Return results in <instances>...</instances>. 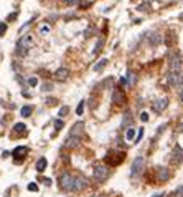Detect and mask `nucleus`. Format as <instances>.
I'll return each instance as SVG.
<instances>
[{"mask_svg": "<svg viewBox=\"0 0 183 197\" xmlns=\"http://www.w3.org/2000/svg\"><path fill=\"white\" fill-rule=\"evenodd\" d=\"M182 78L183 76L180 71H170L167 76V81H168L170 86H178V84H182Z\"/></svg>", "mask_w": 183, "mask_h": 197, "instance_id": "nucleus-6", "label": "nucleus"}, {"mask_svg": "<svg viewBox=\"0 0 183 197\" xmlns=\"http://www.w3.org/2000/svg\"><path fill=\"white\" fill-rule=\"evenodd\" d=\"M142 136H144V129H139V136H137V139H135V144L142 139Z\"/></svg>", "mask_w": 183, "mask_h": 197, "instance_id": "nucleus-36", "label": "nucleus"}, {"mask_svg": "<svg viewBox=\"0 0 183 197\" xmlns=\"http://www.w3.org/2000/svg\"><path fill=\"white\" fill-rule=\"evenodd\" d=\"M5 32H7V23H0V37L5 35Z\"/></svg>", "mask_w": 183, "mask_h": 197, "instance_id": "nucleus-30", "label": "nucleus"}, {"mask_svg": "<svg viewBox=\"0 0 183 197\" xmlns=\"http://www.w3.org/2000/svg\"><path fill=\"white\" fill-rule=\"evenodd\" d=\"M91 197H102V196H99V194H97V196H91Z\"/></svg>", "mask_w": 183, "mask_h": 197, "instance_id": "nucleus-44", "label": "nucleus"}, {"mask_svg": "<svg viewBox=\"0 0 183 197\" xmlns=\"http://www.w3.org/2000/svg\"><path fill=\"white\" fill-rule=\"evenodd\" d=\"M154 197H163V196H162V194H155Z\"/></svg>", "mask_w": 183, "mask_h": 197, "instance_id": "nucleus-42", "label": "nucleus"}, {"mask_svg": "<svg viewBox=\"0 0 183 197\" xmlns=\"http://www.w3.org/2000/svg\"><path fill=\"white\" fill-rule=\"evenodd\" d=\"M145 9H150L149 4H144V5H140V7H139V10H140V12H145Z\"/></svg>", "mask_w": 183, "mask_h": 197, "instance_id": "nucleus-37", "label": "nucleus"}, {"mask_svg": "<svg viewBox=\"0 0 183 197\" xmlns=\"http://www.w3.org/2000/svg\"><path fill=\"white\" fill-rule=\"evenodd\" d=\"M36 83H38L36 78H30V80H28V84H30V86H36Z\"/></svg>", "mask_w": 183, "mask_h": 197, "instance_id": "nucleus-35", "label": "nucleus"}, {"mask_svg": "<svg viewBox=\"0 0 183 197\" xmlns=\"http://www.w3.org/2000/svg\"><path fill=\"white\" fill-rule=\"evenodd\" d=\"M124 101H125L124 93H122L121 89H114V93H112V103H116V105H122Z\"/></svg>", "mask_w": 183, "mask_h": 197, "instance_id": "nucleus-16", "label": "nucleus"}, {"mask_svg": "<svg viewBox=\"0 0 183 197\" xmlns=\"http://www.w3.org/2000/svg\"><path fill=\"white\" fill-rule=\"evenodd\" d=\"M92 176L97 182H104L109 176V167L107 166H102V164H97L94 166V171H92Z\"/></svg>", "mask_w": 183, "mask_h": 197, "instance_id": "nucleus-2", "label": "nucleus"}, {"mask_svg": "<svg viewBox=\"0 0 183 197\" xmlns=\"http://www.w3.org/2000/svg\"><path fill=\"white\" fill-rule=\"evenodd\" d=\"M73 180H74V177L71 176L69 172H64V174H61V177H59V187H61L63 191H68V192H71Z\"/></svg>", "mask_w": 183, "mask_h": 197, "instance_id": "nucleus-4", "label": "nucleus"}, {"mask_svg": "<svg viewBox=\"0 0 183 197\" xmlns=\"http://www.w3.org/2000/svg\"><path fill=\"white\" fill-rule=\"evenodd\" d=\"M68 111H69V108H68V106H63V108L61 109H59V113H58V116H66V114H68Z\"/></svg>", "mask_w": 183, "mask_h": 197, "instance_id": "nucleus-28", "label": "nucleus"}, {"mask_svg": "<svg viewBox=\"0 0 183 197\" xmlns=\"http://www.w3.org/2000/svg\"><path fill=\"white\" fill-rule=\"evenodd\" d=\"M86 185H87V182H86L84 177H74V180H73V187H71V192H79V191H83Z\"/></svg>", "mask_w": 183, "mask_h": 197, "instance_id": "nucleus-9", "label": "nucleus"}, {"mask_svg": "<svg viewBox=\"0 0 183 197\" xmlns=\"http://www.w3.org/2000/svg\"><path fill=\"white\" fill-rule=\"evenodd\" d=\"M46 105H48V106L56 105V100H54V98H46Z\"/></svg>", "mask_w": 183, "mask_h": 197, "instance_id": "nucleus-33", "label": "nucleus"}, {"mask_svg": "<svg viewBox=\"0 0 183 197\" xmlns=\"http://www.w3.org/2000/svg\"><path fill=\"white\" fill-rule=\"evenodd\" d=\"M132 123V116H130V111H125L124 119H122V128H127V126Z\"/></svg>", "mask_w": 183, "mask_h": 197, "instance_id": "nucleus-19", "label": "nucleus"}, {"mask_svg": "<svg viewBox=\"0 0 183 197\" xmlns=\"http://www.w3.org/2000/svg\"><path fill=\"white\" fill-rule=\"evenodd\" d=\"M84 103H86V101H79L78 108H76V114H78V116H81V114L84 113Z\"/></svg>", "mask_w": 183, "mask_h": 197, "instance_id": "nucleus-24", "label": "nucleus"}, {"mask_svg": "<svg viewBox=\"0 0 183 197\" xmlns=\"http://www.w3.org/2000/svg\"><path fill=\"white\" fill-rule=\"evenodd\" d=\"M83 133H84V123L83 121H78L76 124H73V128H71V131H69V136L79 138Z\"/></svg>", "mask_w": 183, "mask_h": 197, "instance_id": "nucleus-11", "label": "nucleus"}, {"mask_svg": "<svg viewBox=\"0 0 183 197\" xmlns=\"http://www.w3.org/2000/svg\"><path fill=\"white\" fill-rule=\"evenodd\" d=\"M31 111H33V108H31V106H23V108H21V116L23 118H28L30 114H31Z\"/></svg>", "mask_w": 183, "mask_h": 197, "instance_id": "nucleus-21", "label": "nucleus"}, {"mask_svg": "<svg viewBox=\"0 0 183 197\" xmlns=\"http://www.w3.org/2000/svg\"><path fill=\"white\" fill-rule=\"evenodd\" d=\"M81 139L79 138H74V136H68L66 141H64V147H69V149H74V147L79 146Z\"/></svg>", "mask_w": 183, "mask_h": 197, "instance_id": "nucleus-15", "label": "nucleus"}, {"mask_svg": "<svg viewBox=\"0 0 183 197\" xmlns=\"http://www.w3.org/2000/svg\"><path fill=\"white\" fill-rule=\"evenodd\" d=\"M180 100H182V103H183V91H182V95H180Z\"/></svg>", "mask_w": 183, "mask_h": 197, "instance_id": "nucleus-43", "label": "nucleus"}, {"mask_svg": "<svg viewBox=\"0 0 183 197\" xmlns=\"http://www.w3.org/2000/svg\"><path fill=\"white\" fill-rule=\"evenodd\" d=\"M28 191H31V192H38V185L35 184V182H31V184H28Z\"/></svg>", "mask_w": 183, "mask_h": 197, "instance_id": "nucleus-29", "label": "nucleus"}, {"mask_svg": "<svg viewBox=\"0 0 183 197\" xmlns=\"http://www.w3.org/2000/svg\"><path fill=\"white\" fill-rule=\"evenodd\" d=\"M157 179L160 182H165V180L170 179V171L167 167H157Z\"/></svg>", "mask_w": 183, "mask_h": 197, "instance_id": "nucleus-12", "label": "nucleus"}, {"mask_svg": "<svg viewBox=\"0 0 183 197\" xmlns=\"http://www.w3.org/2000/svg\"><path fill=\"white\" fill-rule=\"evenodd\" d=\"M43 180H45L46 185H51V179H43Z\"/></svg>", "mask_w": 183, "mask_h": 197, "instance_id": "nucleus-40", "label": "nucleus"}, {"mask_svg": "<svg viewBox=\"0 0 183 197\" xmlns=\"http://www.w3.org/2000/svg\"><path fill=\"white\" fill-rule=\"evenodd\" d=\"M125 159V154L124 152H107V156H106V161L109 162V166H117V164H121L122 161Z\"/></svg>", "mask_w": 183, "mask_h": 197, "instance_id": "nucleus-5", "label": "nucleus"}, {"mask_svg": "<svg viewBox=\"0 0 183 197\" xmlns=\"http://www.w3.org/2000/svg\"><path fill=\"white\" fill-rule=\"evenodd\" d=\"M125 83H127V78H125V76H122V78H121V84H125Z\"/></svg>", "mask_w": 183, "mask_h": 197, "instance_id": "nucleus-39", "label": "nucleus"}, {"mask_svg": "<svg viewBox=\"0 0 183 197\" xmlns=\"http://www.w3.org/2000/svg\"><path fill=\"white\" fill-rule=\"evenodd\" d=\"M46 164H48V161L45 159V157H40V159L36 161V166H35V169H36L38 172H43L46 169Z\"/></svg>", "mask_w": 183, "mask_h": 197, "instance_id": "nucleus-17", "label": "nucleus"}, {"mask_svg": "<svg viewBox=\"0 0 183 197\" xmlns=\"http://www.w3.org/2000/svg\"><path fill=\"white\" fill-rule=\"evenodd\" d=\"M68 76H69V70H68V68H58V70L54 71V78L59 81L68 80Z\"/></svg>", "mask_w": 183, "mask_h": 197, "instance_id": "nucleus-14", "label": "nucleus"}, {"mask_svg": "<svg viewBox=\"0 0 183 197\" xmlns=\"http://www.w3.org/2000/svg\"><path fill=\"white\" fill-rule=\"evenodd\" d=\"M17 15H18V13H12V15L9 17V20H15V18H17Z\"/></svg>", "mask_w": 183, "mask_h": 197, "instance_id": "nucleus-38", "label": "nucleus"}, {"mask_svg": "<svg viewBox=\"0 0 183 197\" xmlns=\"http://www.w3.org/2000/svg\"><path fill=\"white\" fill-rule=\"evenodd\" d=\"M127 76H129V86H134V81H135V75H134L132 71L127 73Z\"/></svg>", "mask_w": 183, "mask_h": 197, "instance_id": "nucleus-27", "label": "nucleus"}, {"mask_svg": "<svg viewBox=\"0 0 183 197\" xmlns=\"http://www.w3.org/2000/svg\"><path fill=\"white\" fill-rule=\"evenodd\" d=\"M175 196H177V197H183V185H180V187L175 191Z\"/></svg>", "mask_w": 183, "mask_h": 197, "instance_id": "nucleus-31", "label": "nucleus"}, {"mask_svg": "<svg viewBox=\"0 0 183 197\" xmlns=\"http://www.w3.org/2000/svg\"><path fill=\"white\" fill-rule=\"evenodd\" d=\"M53 89V84L51 83H45L43 84V91H51Z\"/></svg>", "mask_w": 183, "mask_h": 197, "instance_id": "nucleus-32", "label": "nucleus"}, {"mask_svg": "<svg viewBox=\"0 0 183 197\" xmlns=\"http://www.w3.org/2000/svg\"><path fill=\"white\" fill-rule=\"evenodd\" d=\"M140 119H142L144 123H147V121H149V113H142V114H140Z\"/></svg>", "mask_w": 183, "mask_h": 197, "instance_id": "nucleus-34", "label": "nucleus"}, {"mask_svg": "<svg viewBox=\"0 0 183 197\" xmlns=\"http://www.w3.org/2000/svg\"><path fill=\"white\" fill-rule=\"evenodd\" d=\"M145 167V159L142 157V156H139V157H135L134 159V162H132V169H130V176L132 177H135V176H139L142 172V169Z\"/></svg>", "mask_w": 183, "mask_h": 197, "instance_id": "nucleus-3", "label": "nucleus"}, {"mask_svg": "<svg viewBox=\"0 0 183 197\" xmlns=\"http://www.w3.org/2000/svg\"><path fill=\"white\" fill-rule=\"evenodd\" d=\"M106 65H107V58L99 60V61H97V65H94V71H97V73H99V71H102Z\"/></svg>", "mask_w": 183, "mask_h": 197, "instance_id": "nucleus-18", "label": "nucleus"}, {"mask_svg": "<svg viewBox=\"0 0 183 197\" xmlns=\"http://www.w3.org/2000/svg\"><path fill=\"white\" fill-rule=\"evenodd\" d=\"M25 129H26V126L23 124V123H17V124L13 126V131H15L17 134H21V133H25Z\"/></svg>", "mask_w": 183, "mask_h": 197, "instance_id": "nucleus-20", "label": "nucleus"}, {"mask_svg": "<svg viewBox=\"0 0 183 197\" xmlns=\"http://www.w3.org/2000/svg\"><path fill=\"white\" fill-rule=\"evenodd\" d=\"M134 138H135V128H129L127 133H125V139H127V141H132Z\"/></svg>", "mask_w": 183, "mask_h": 197, "instance_id": "nucleus-22", "label": "nucleus"}, {"mask_svg": "<svg viewBox=\"0 0 183 197\" xmlns=\"http://www.w3.org/2000/svg\"><path fill=\"white\" fill-rule=\"evenodd\" d=\"M178 131H180V133H183V123H182V124L178 126Z\"/></svg>", "mask_w": 183, "mask_h": 197, "instance_id": "nucleus-41", "label": "nucleus"}, {"mask_svg": "<svg viewBox=\"0 0 183 197\" xmlns=\"http://www.w3.org/2000/svg\"><path fill=\"white\" fill-rule=\"evenodd\" d=\"M35 40H33V35H23V37L18 40L17 43V55H20V56H26L28 55V50L33 46Z\"/></svg>", "mask_w": 183, "mask_h": 197, "instance_id": "nucleus-1", "label": "nucleus"}, {"mask_svg": "<svg viewBox=\"0 0 183 197\" xmlns=\"http://www.w3.org/2000/svg\"><path fill=\"white\" fill-rule=\"evenodd\" d=\"M180 68H182V56L178 53L172 55L170 58V71H180Z\"/></svg>", "mask_w": 183, "mask_h": 197, "instance_id": "nucleus-10", "label": "nucleus"}, {"mask_svg": "<svg viewBox=\"0 0 183 197\" xmlns=\"http://www.w3.org/2000/svg\"><path fill=\"white\" fill-rule=\"evenodd\" d=\"M102 45H104V40H102V38H99V40H97V43H96V46H94V50H92V53H99L101 48H102Z\"/></svg>", "mask_w": 183, "mask_h": 197, "instance_id": "nucleus-23", "label": "nucleus"}, {"mask_svg": "<svg viewBox=\"0 0 183 197\" xmlns=\"http://www.w3.org/2000/svg\"><path fill=\"white\" fill-rule=\"evenodd\" d=\"M172 162L175 166H178V164L183 162V149L180 146H175L173 152H172Z\"/></svg>", "mask_w": 183, "mask_h": 197, "instance_id": "nucleus-8", "label": "nucleus"}, {"mask_svg": "<svg viewBox=\"0 0 183 197\" xmlns=\"http://www.w3.org/2000/svg\"><path fill=\"white\" fill-rule=\"evenodd\" d=\"M26 152H28V147H25V146L15 147V149L12 151V156L15 157V162H21V161H23V157L26 156Z\"/></svg>", "mask_w": 183, "mask_h": 197, "instance_id": "nucleus-7", "label": "nucleus"}, {"mask_svg": "<svg viewBox=\"0 0 183 197\" xmlns=\"http://www.w3.org/2000/svg\"><path fill=\"white\" fill-rule=\"evenodd\" d=\"M63 126H64L63 119H56V121H54V129H56V131H59V129L63 128Z\"/></svg>", "mask_w": 183, "mask_h": 197, "instance_id": "nucleus-25", "label": "nucleus"}, {"mask_svg": "<svg viewBox=\"0 0 183 197\" xmlns=\"http://www.w3.org/2000/svg\"><path fill=\"white\" fill-rule=\"evenodd\" d=\"M167 106H168V100H167V98H162V100H157V101H155L154 105H152V108H154L157 113H162Z\"/></svg>", "mask_w": 183, "mask_h": 197, "instance_id": "nucleus-13", "label": "nucleus"}, {"mask_svg": "<svg viewBox=\"0 0 183 197\" xmlns=\"http://www.w3.org/2000/svg\"><path fill=\"white\" fill-rule=\"evenodd\" d=\"M160 42H162V37H160L158 33H155L154 38H152V45H157V43H160Z\"/></svg>", "mask_w": 183, "mask_h": 197, "instance_id": "nucleus-26", "label": "nucleus"}]
</instances>
